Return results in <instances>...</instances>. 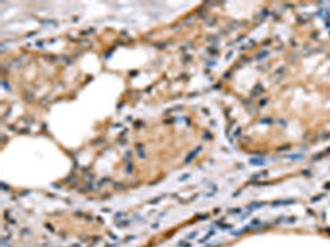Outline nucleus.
Wrapping results in <instances>:
<instances>
[{
	"instance_id": "f257e3e1",
	"label": "nucleus",
	"mask_w": 330,
	"mask_h": 247,
	"mask_svg": "<svg viewBox=\"0 0 330 247\" xmlns=\"http://www.w3.org/2000/svg\"><path fill=\"white\" fill-rule=\"evenodd\" d=\"M249 162H250V165H256V166H259V165H266L264 158H252Z\"/></svg>"
},
{
	"instance_id": "f03ea898",
	"label": "nucleus",
	"mask_w": 330,
	"mask_h": 247,
	"mask_svg": "<svg viewBox=\"0 0 330 247\" xmlns=\"http://www.w3.org/2000/svg\"><path fill=\"white\" fill-rule=\"evenodd\" d=\"M286 158H287V159L296 161V159H303V158H304V155H303V154H293V155H286Z\"/></svg>"
}]
</instances>
